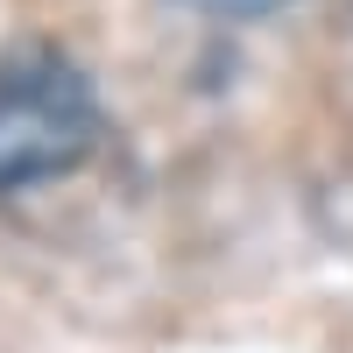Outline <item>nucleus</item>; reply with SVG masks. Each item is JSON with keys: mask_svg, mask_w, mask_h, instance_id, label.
<instances>
[{"mask_svg": "<svg viewBox=\"0 0 353 353\" xmlns=\"http://www.w3.org/2000/svg\"><path fill=\"white\" fill-rule=\"evenodd\" d=\"M191 8H205V14H269L283 0H191Z\"/></svg>", "mask_w": 353, "mask_h": 353, "instance_id": "2", "label": "nucleus"}, {"mask_svg": "<svg viewBox=\"0 0 353 353\" xmlns=\"http://www.w3.org/2000/svg\"><path fill=\"white\" fill-rule=\"evenodd\" d=\"M99 149V99L64 57H8L0 64V191H36L71 176Z\"/></svg>", "mask_w": 353, "mask_h": 353, "instance_id": "1", "label": "nucleus"}]
</instances>
